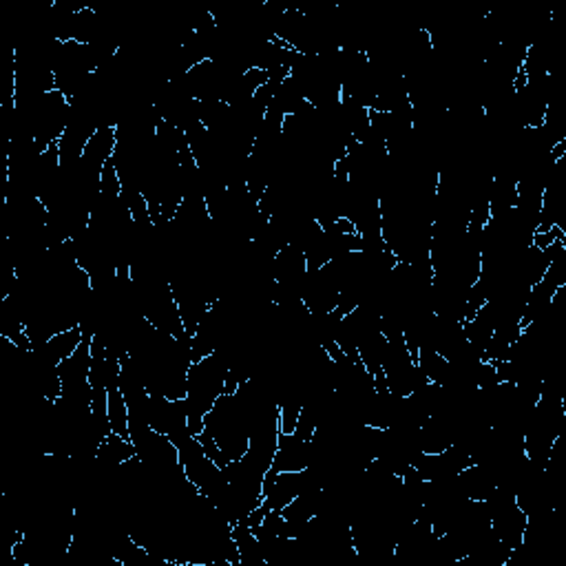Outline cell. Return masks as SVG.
<instances>
[{
    "mask_svg": "<svg viewBox=\"0 0 566 566\" xmlns=\"http://www.w3.org/2000/svg\"><path fill=\"white\" fill-rule=\"evenodd\" d=\"M134 456H137L135 442L131 441V438H124L120 436V433L111 432L109 436L100 442L98 450H95L94 461H98L100 465L106 467V472H109V469L122 467Z\"/></svg>",
    "mask_w": 566,
    "mask_h": 566,
    "instance_id": "6da1fadb",
    "label": "cell"
},
{
    "mask_svg": "<svg viewBox=\"0 0 566 566\" xmlns=\"http://www.w3.org/2000/svg\"><path fill=\"white\" fill-rule=\"evenodd\" d=\"M86 339L84 333H83V325H74V328H67V330H60V333H55L51 339L47 341L45 345H38V348H43L45 356L51 361L54 365H58L60 361L69 359L71 354H74L75 350L83 345V341Z\"/></svg>",
    "mask_w": 566,
    "mask_h": 566,
    "instance_id": "7a4b0ae2",
    "label": "cell"
},
{
    "mask_svg": "<svg viewBox=\"0 0 566 566\" xmlns=\"http://www.w3.org/2000/svg\"><path fill=\"white\" fill-rule=\"evenodd\" d=\"M109 422L111 432L120 433V436L131 438V410L126 402L124 394H122L120 385L109 390Z\"/></svg>",
    "mask_w": 566,
    "mask_h": 566,
    "instance_id": "3957f363",
    "label": "cell"
}]
</instances>
